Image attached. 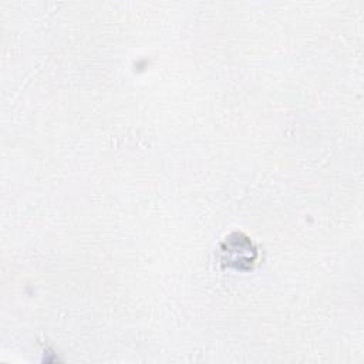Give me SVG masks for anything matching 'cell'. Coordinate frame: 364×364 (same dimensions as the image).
Returning <instances> with one entry per match:
<instances>
[{
	"label": "cell",
	"instance_id": "cell-1",
	"mask_svg": "<svg viewBox=\"0 0 364 364\" xmlns=\"http://www.w3.org/2000/svg\"><path fill=\"white\" fill-rule=\"evenodd\" d=\"M220 260L228 267H235L237 270L252 269L257 259V249L252 240L242 233H232L220 245Z\"/></svg>",
	"mask_w": 364,
	"mask_h": 364
}]
</instances>
